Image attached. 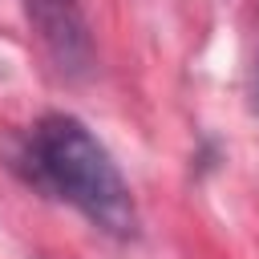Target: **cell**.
I'll return each instance as SVG.
<instances>
[{
	"label": "cell",
	"instance_id": "obj_1",
	"mask_svg": "<svg viewBox=\"0 0 259 259\" xmlns=\"http://www.w3.org/2000/svg\"><path fill=\"white\" fill-rule=\"evenodd\" d=\"M16 166L32 186L81 210L97 231L113 239L138 235V202L109 158V150L69 113H49L24 138Z\"/></svg>",
	"mask_w": 259,
	"mask_h": 259
},
{
	"label": "cell",
	"instance_id": "obj_2",
	"mask_svg": "<svg viewBox=\"0 0 259 259\" xmlns=\"http://www.w3.org/2000/svg\"><path fill=\"white\" fill-rule=\"evenodd\" d=\"M24 16L65 77H85L93 69V36L81 0H24Z\"/></svg>",
	"mask_w": 259,
	"mask_h": 259
},
{
	"label": "cell",
	"instance_id": "obj_3",
	"mask_svg": "<svg viewBox=\"0 0 259 259\" xmlns=\"http://www.w3.org/2000/svg\"><path fill=\"white\" fill-rule=\"evenodd\" d=\"M255 109H259V61H255Z\"/></svg>",
	"mask_w": 259,
	"mask_h": 259
}]
</instances>
